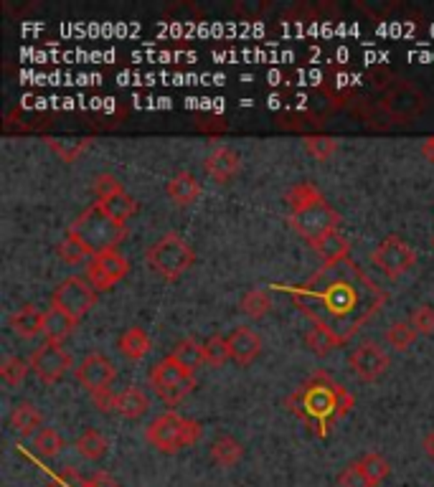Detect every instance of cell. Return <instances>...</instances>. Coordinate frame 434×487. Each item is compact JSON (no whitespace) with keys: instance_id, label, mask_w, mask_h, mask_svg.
Masks as SVG:
<instances>
[{"instance_id":"1","label":"cell","mask_w":434,"mask_h":487,"mask_svg":"<svg viewBox=\"0 0 434 487\" xmlns=\"http://www.w3.org/2000/svg\"><path fill=\"white\" fill-rule=\"evenodd\" d=\"M313 325H326L348 343L386 305L389 295L353 259L323 267L305 284L282 287Z\"/></svg>"},{"instance_id":"2","label":"cell","mask_w":434,"mask_h":487,"mask_svg":"<svg viewBox=\"0 0 434 487\" xmlns=\"http://www.w3.org/2000/svg\"><path fill=\"white\" fill-rule=\"evenodd\" d=\"M353 403V394L326 371H317L310 379H305L293 391V396L285 401L287 411L305 421L320 439H326L333 427L350 414Z\"/></svg>"},{"instance_id":"3","label":"cell","mask_w":434,"mask_h":487,"mask_svg":"<svg viewBox=\"0 0 434 487\" xmlns=\"http://www.w3.org/2000/svg\"><path fill=\"white\" fill-rule=\"evenodd\" d=\"M67 234L74 236L76 242H82L94 254L102 251H112L117 249L125 239H127V227L117 224L112 216H107L105 211L100 209V204H92L89 209H84L67 228Z\"/></svg>"},{"instance_id":"4","label":"cell","mask_w":434,"mask_h":487,"mask_svg":"<svg viewBox=\"0 0 434 487\" xmlns=\"http://www.w3.org/2000/svg\"><path fill=\"white\" fill-rule=\"evenodd\" d=\"M204 427L196 419L181 417L175 411L160 414L145 427V442L160 454H178L201 439Z\"/></svg>"},{"instance_id":"5","label":"cell","mask_w":434,"mask_h":487,"mask_svg":"<svg viewBox=\"0 0 434 487\" xmlns=\"http://www.w3.org/2000/svg\"><path fill=\"white\" fill-rule=\"evenodd\" d=\"M145 259L157 277L175 282L196 264V251L181 234H165L156 244H150V249L145 251Z\"/></svg>"},{"instance_id":"6","label":"cell","mask_w":434,"mask_h":487,"mask_svg":"<svg viewBox=\"0 0 434 487\" xmlns=\"http://www.w3.org/2000/svg\"><path fill=\"white\" fill-rule=\"evenodd\" d=\"M148 381H150V388H153L157 399L165 401L168 406H175L196 388V373L183 368L171 355H165L150 368Z\"/></svg>"},{"instance_id":"7","label":"cell","mask_w":434,"mask_h":487,"mask_svg":"<svg viewBox=\"0 0 434 487\" xmlns=\"http://www.w3.org/2000/svg\"><path fill=\"white\" fill-rule=\"evenodd\" d=\"M287 221H290V227L297 231V236L305 239L310 246H315L317 242H323L330 234H335L338 227H341L338 211L333 209L326 198L313 204V206H308V209L290 213Z\"/></svg>"},{"instance_id":"8","label":"cell","mask_w":434,"mask_h":487,"mask_svg":"<svg viewBox=\"0 0 434 487\" xmlns=\"http://www.w3.org/2000/svg\"><path fill=\"white\" fill-rule=\"evenodd\" d=\"M94 196L100 209L112 216L117 224H127L138 213V201L127 193L122 180L115 173H102L94 178Z\"/></svg>"},{"instance_id":"9","label":"cell","mask_w":434,"mask_h":487,"mask_svg":"<svg viewBox=\"0 0 434 487\" xmlns=\"http://www.w3.org/2000/svg\"><path fill=\"white\" fill-rule=\"evenodd\" d=\"M97 290L89 284L87 277H79V275H71V277L61 279L59 284H56V290H53L52 295V305L53 307H59V310H64V313L74 317L76 323L82 320V317H87L89 310L97 305Z\"/></svg>"},{"instance_id":"10","label":"cell","mask_w":434,"mask_h":487,"mask_svg":"<svg viewBox=\"0 0 434 487\" xmlns=\"http://www.w3.org/2000/svg\"><path fill=\"white\" fill-rule=\"evenodd\" d=\"M374 267L389 279H399L417 264V249L397 234H389L371 254Z\"/></svg>"},{"instance_id":"11","label":"cell","mask_w":434,"mask_h":487,"mask_svg":"<svg viewBox=\"0 0 434 487\" xmlns=\"http://www.w3.org/2000/svg\"><path fill=\"white\" fill-rule=\"evenodd\" d=\"M130 275V261L125 254H120L117 249L112 251H102V254H94L92 261L87 264V279L89 284L97 290V292H109L117 282Z\"/></svg>"},{"instance_id":"12","label":"cell","mask_w":434,"mask_h":487,"mask_svg":"<svg viewBox=\"0 0 434 487\" xmlns=\"http://www.w3.org/2000/svg\"><path fill=\"white\" fill-rule=\"evenodd\" d=\"M28 361H31V371L38 376V381L44 383H59L74 365L69 350L59 343H44L41 348L31 353Z\"/></svg>"},{"instance_id":"13","label":"cell","mask_w":434,"mask_h":487,"mask_svg":"<svg viewBox=\"0 0 434 487\" xmlns=\"http://www.w3.org/2000/svg\"><path fill=\"white\" fill-rule=\"evenodd\" d=\"M389 355H386V350L379 346V343H374V340H366L364 346H358V348L350 353V358H348V365H350V371L356 373V379L364 383H374L382 379L383 373L389 371Z\"/></svg>"},{"instance_id":"14","label":"cell","mask_w":434,"mask_h":487,"mask_svg":"<svg viewBox=\"0 0 434 487\" xmlns=\"http://www.w3.org/2000/svg\"><path fill=\"white\" fill-rule=\"evenodd\" d=\"M74 376L76 381L82 383L84 388L92 394L97 391H107L112 388V381H115V365L112 361L102 355V353H89L87 358H82V363L74 368Z\"/></svg>"},{"instance_id":"15","label":"cell","mask_w":434,"mask_h":487,"mask_svg":"<svg viewBox=\"0 0 434 487\" xmlns=\"http://www.w3.org/2000/svg\"><path fill=\"white\" fill-rule=\"evenodd\" d=\"M382 107L386 109V115H391L394 120H412L424 109V97L414 87L401 84V87L386 92Z\"/></svg>"},{"instance_id":"16","label":"cell","mask_w":434,"mask_h":487,"mask_svg":"<svg viewBox=\"0 0 434 487\" xmlns=\"http://www.w3.org/2000/svg\"><path fill=\"white\" fill-rule=\"evenodd\" d=\"M204 168H206V173H209L219 186H226V183L234 180V175L239 173L242 157H239V153H237L234 148H229V145H216L209 156H206V160H204Z\"/></svg>"},{"instance_id":"17","label":"cell","mask_w":434,"mask_h":487,"mask_svg":"<svg viewBox=\"0 0 434 487\" xmlns=\"http://www.w3.org/2000/svg\"><path fill=\"white\" fill-rule=\"evenodd\" d=\"M229 340V353H231V361L237 365H252L257 358H260L261 353V338L257 332L252 331V328H237V331H231V335L226 338Z\"/></svg>"},{"instance_id":"18","label":"cell","mask_w":434,"mask_h":487,"mask_svg":"<svg viewBox=\"0 0 434 487\" xmlns=\"http://www.w3.org/2000/svg\"><path fill=\"white\" fill-rule=\"evenodd\" d=\"M165 196L173 201L175 206L186 209V206H193L198 198H201V183L198 178L189 171H181L175 173L168 183H165Z\"/></svg>"},{"instance_id":"19","label":"cell","mask_w":434,"mask_h":487,"mask_svg":"<svg viewBox=\"0 0 434 487\" xmlns=\"http://www.w3.org/2000/svg\"><path fill=\"white\" fill-rule=\"evenodd\" d=\"M44 317H46V310H38L36 305H23L18 307L16 313L8 317V325L11 331L16 332L18 338L23 340H31L38 332H44Z\"/></svg>"},{"instance_id":"20","label":"cell","mask_w":434,"mask_h":487,"mask_svg":"<svg viewBox=\"0 0 434 487\" xmlns=\"http://www.w3.org/2000/svg\"><path fill=\"white\" fill-rule=\"evenodd\" d=\"M117 350H120V355H125L127 361H140V358H145L153 350V338H150V332L145 331V328L130 325L117 338Z\"/></svg>"},{"instance_id":"21","label":"cell","mask_w":434,"mask_h":487,"mask_svg":"<svg viewBox=\"0 0 434 487\" xmlns=\"http://www.w3.org/2000/svg\"><path fill=\"white\" fill-rule=\"evenodd\" d=\"M41 421H44V414L31 401H18L11 417H8V424L18 436H34L41 429Z\"/></svg>"},{"instance_id":"22","label":"cell","mask_w":434,"mask_h":487,"mask_svg":"<svg viewBox=\"0 0 434 487\" xmlns=\"http://www.w3.org/2000/svg\"><path fill=\"white\" fill-rule=\"evenodd\" d=\"M76 320L69 317V315L64 313V310H59V307H49L46 310V317H44V338H46V343H59V346H64L67 343V338H69L71 332L76 331Z\"/></svg>"},{"instance_id":"23","label":"cell","mask_w":434,"mask_h":487,"mask_svg":"<svg viewBox=\"0 0 434 487\" xmlns=\"http://www.w3.org/2000/svg\"><path fill=\"white\" fill-rule=\"evenodd\" d=\"M148 409H150V396L142 388H138V386H127L115 399V414H120L122 419H133L135 421L142 414H148Z\"/></svg>"},{"instance_id":"24","label":"cell","mask_w":434,"mask_h":487,"mask_svg":"<svg viewBox=\"0 0 434 487\" xmlns=\"http://www.w3.org/2000/svg\"><path fill=\"white\" fill-rule=\"evenodd\" d=\"M244 457V444L239 439H234V436H216L213 442H211V459H213V465H219V467H237L239 462H242Z\"/></svg>"},{"instance_id":"25","label":"cell","mask_w":434,"mask_h":487,"mask_svg":"<svg viewBox=\"0 0 434 487\" xmlns=\"http://www.w3.org/2000/svg\"><path fill=\"white\" fill-rule=\"evenodd\" d=\"M313 249L315 254L320 257V261H323V267H335V264H341V261L350 259V257H348V254H350V242H348L341 231L326 236L323 242L315 244Z\"/></svg>"},{"instance_id":"26","label":"cell","mask_w":434,"mask_h":487,"mask_svg":"<svg viewBox=\"0 0 434 487\" xmlns=\"http://www.w3.org/2000/svg\"><path fill=\"white\" fill-rule=\"evenodd\" d=\"M28 447H31L34 457H41V459H52V457H56V454L67 447V442H64V436L59 435L56 429H52V427H44V429H38V432L31 436Z\"/></svg>"},{"instance_id":"27","label":"cell","mask_w":434,"mask_h":487,"mask_svg":"<svg viewBox=\"0 0 434 487\" xmlns=\"http://www.w3.org/2000/svg\"><path fill=\"white\" fill-rule=\"evenodd\" d=\"M326 196L320 193V188L315 186L313 180H302V183H297L293 186L287 196H285V204H287V209L290 213H295V211L308 209V206H313L317 201H323Z\"/></svg>"},{"instance_id":"28","label":"cell","mask_w":434,"mask_h":487,"mask_svg":"<svg viewBox=\"0 0 434 487\" xmlns=\"http://www.w3.org/2000/svg\"><path fill=\"white\" fill-rule=\"evenodd\" d=\"M171 358L178 361L183 368H189V371L196 373L201 365L206 363V361H204V343H198V340H193V338H183V340H178L175 348L171 350Z\"/></svg>"},{"instance_id":"29","label":"cell","mask_w":434,"mask_h":487,"mask_svg":"<svg viewBox=\"0 0 434 487\" xmlns=\"http://www.w3.org/2000/svg\"><path fill=\"white\" fill-rule=\"evenodd\" d=\"M272 307H275L272 295H269V290H264V287L249 290V292L242 297V302H239V310H242L246 317H252V320H260L264 315H269L272 313Z\"/></svg>"},{"instance_id":"30","label":"cell","mask_w":434,"mask_h":487,"mask_svg":"<svg viewBox=\"0 0 434 487\" xmlns=\"http://www.w3.org/2000/svg\"><path fill=\"white\" fill-rule=\"evenodd\" d=\"M305 346L310 353H315L317 358H326L330 355L333 350L338 348V346H343L338 338H335V332H330L326 325H313L310 331L305 332Z\"/></svg>"},{"instance_id":"31","label":"cell","mask_w":434,"mask_h":487,"mask_svg":"<svg viewBox=\"0 0 434 487\" xmlns=\"http://www.w3.org/2000/svg\"><path fill=\"white\" fill-rule=\"evenodd\" d=\"M74 450L82 454L84 459H102L109 450V442H107V436L102 432H97V429H87L82 436H76V442H74Z\"/></svg>"},{"instance_id":"32","label":"cell","mask_w":434,"mask_h":487,"mask_svg":"<svg viewBox=\"0 0 434 487\" xmlns=\"http://www.w3.org/2000/svg\"><path fill=\"white\" fill-rule=\"evenodd\" d=\"M419 332L414 331V325L409 320H397L389 331H386V343L394 350H409L417 343Z\"/></svg>"},{"instance_id":"33","label":"cell","mask_w":434,"mask_h":487,"mask_svg":"<svg viewBox=\"0 0 434 487\" xmlns=\"http://www.w3.org/2000/svg\"><path fill=\"white\" fill-rule=\"evenodd\" d=\"M358 465H361V470L366 472V477L371 480V485L374 487L382 485L383 480L391 475V465H389V459L376 452L364 454V457L358 459Z\"/></svg>"},{"instance_id":"34","label":"cell","mask_w":434,"mask_h":487,"mask_svg":"<svg viewBox=\"0 0 434 487\" xmlns=\"http://www.w3.org/2000/svg\"><path fill=\"white\" fill-rule=\"evenodd\" d=\"M204 361L211 368H221L226 361H231V353H229V340L224 335H211L204 340Z\"/></svg>"},{"instance_id":"35","label":"cell","mask_w":434,"mask_h":487,"mask_svg":"<svg viewBox=\"0 0 434 487\" xmlns=\"http://www.w3.org/2000/svg\"><path fill=\"white\" fill-rule=\"evenodd\" d=\"M28 371H31V361H26L20 355H8L3 361V365H0V379L8 386H20V383L26 381Z\"/></svg>"},{"instance_id":"36","label":"cell","mask_w":434,"mask_h":487,"mask_svg":"<svg viewBox=\"0 0 434 487\" xmlns=\"http://www.w3.org/2000/svg\"><path fill=\"white\" fill-rule=\"evenodd\" d=\"M56 254L61 257L64 264H82V261H92V251L82 242H76L74 236H64L59 246H56Z\"/></svg>"},{"instance_id":"37","label":"cell","mask_w":434,"mask_h":487,"mask_svg":"<svg viewBox=\"0 0 434 487\" xmlns=\"http://www.w3.org/2000/svg\"><path fill=\"white\" fill-rule=\"evenodd\" d=\"M302 148L315 160H330V157L335 156V150H338V142L330 135H308L305 142H302Z\"/></svg>"},{"instance_id":"38","label":"cell","mask_w":434,"mask_h":487,"mask_svg":"<svg viewBox=\"0 0 434 487\" xmlns=\"http://www.w3.org/2000/svg\"><path fill=\"white\" fill-rule=\"evenodd\" d=\"M89 145H92L89 140H49V148L64 163H76V157L82 156V153H87Z\"/></svg>"},{"instance_id":"39","label":"cell","mask_w":434,"mask_h":487,"mask_svg":"<svg viewBox=\"0 0 434 487\" xmlns=\"http://www.w3.org/2000/svg\"><path fill=\"white\" fill-rule=\"evenodd\" d=\"M409 323L414 325L419 335H434V305H419L409 317Z\"/></svg>"},{"instance_id":"40","label":"cell","mask_w":434,"mask_h":487,"mask_svg":"<svg viewBox=\"0 0 434 487\" xmlns=\"http://www.w3.org/2000/svg\"><path fill=\"white\" fill-rule=\"evenodd\" d=\"M338 485L341 487H374L371 485V480L366 477V472L361 470V465L358 462H350L348 467L341 470L338 475Z\"/></svg>"},{"instance_id":"41","label":"cell","mask_w":434,"mask_h":487,"mask_svg":"<svg viewBox=\"0 0 434 487\" xmlns=\"http://www.w3.org/2000/svg\"><path fill=\"white\" fill-rule=\"evenodd\" d=\"M115 399H117V394H112V388H107V391H97V394H92V401H94V409L97 411H115Z\"/></svg>"},{"instance_id":"42","label":"cell","mask_w":434,"mask_h":487,"mask_svg":"<svg viewBox=\"0 0 434 487\" xmlns=\"http://www.w3.org/2000/svg\"><path fill=\"white\" fill-rule=\"evenodd\" d=\"M82 487H120L109 475H94V477H89L82 483Z\"/></svg>"},{"instance_id":"43","label":"cell","mask_w":434,"mask_h":487,"mask_svg":"<svg viewBox=\"0 0 434 487\" xmlns=\"http://www.w3.org/2000/svg\"><path fill=\"white\" fill-rule=\"evenodd\" d=\"M422 156L427 157L430 163H434V135L422 142Z\"/></svg>"},{"instance_id":"44","label":"cell","mask_w":434,"mask_h":487,"mask_svg":"<svg viewBox=\"0 0 434 487\" xmlns=\"http://www.w3.org/2000/svg\"><path fill=\"white\" fill-rule=\"evenodd\" d=\"M424 452L430 454V457H432V459H434V432L430 436H427V439H424Z\"/></svg>"},{"instance_id":"45","label":"cell","mask_w":434,"mask_h":487,"mask_svg":"<svg viewBox=\"0 0 434 487\" xmlns=\"http://www.w3.org/2000/svg\"><path fill=\"white\" fill-rule=\"evenodd\" d=\"M432 246H434V239H432Z\"/></svg>"}]
</instances>
